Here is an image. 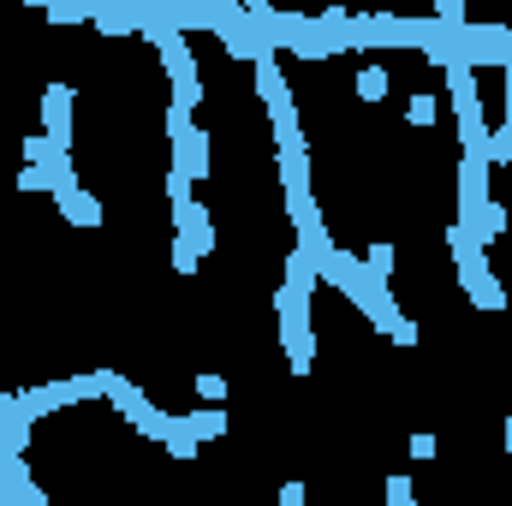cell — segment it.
Wrapping results in <instances>:
<instances>
[{
    "instance_id": "cell-1",
    "label": "cell",
    "mask_w": 512,
    "mask_h": 506,
    "mask_svg": "<svg viewBox=\"0 0 512 506\" xmlns=\"http://www.w3.org/2000/svg\"><path fill=\"white\" fill-rule=\"evenodd\" d=\"M316 274H322L328 286H340V292L352 298V310H364L382 334H393V328H399V316H405V310H399L393 286H387V280H376V274L364 268V256H352V251H340V245H334V251L316 262Z\"/></svg>"
},
{
    "instance_id": "cell-2",
    "label": "cell",
    "mask_w": 512,
    "mask_h": 506,
    "mask_svg": "<svg viewBox=\"0 0 512 506\" xmlns=\"http://www.w3.org/2000/svg\"><path fill=\"white\" fill-rule=\"evenodd\" d=\"M447 251L459 262V280H465V298L477 304V310H507V286L495 280V268H489V256L483 245L465 233V227H447Z\"/></svg>"
},
{
    "instance_id": "cell-3",
    "label": "cell",
    "mask_w": 512,
    "mask_h": 506,
    "mask_svg": "<svg viewBox=\"0 0 512 506\" xmlns=\"http://www.w3.org/2000/svg\"><path fill=\"white\" fill-rule=\"evenodd\" d=\"M155 48H161V66L173 78V108L179 114H197L203 108V78H197V60H191V42L179 30H143Z\"/></svg>"
},
{
    "instance_id": "cell-4",
    "label": "cell",
    "mask_w": 512,
    "mask_h": 506,
    "mask_svg": "<svg viewBox=\"0 0 512 506\" xmlns=\"http://www.w3.org/2000/svg\"><path fill=\"white\" fill-rule=\"evenodd\" d=\"M274 316H280V346H286V364H292V376H310V364H316V334H310V298L274 292Z\"/></svg>"
},
{
    "instance_id": "cell-5",
    "label": "cell",
    "mask_w": 512,
    "mask_h": 506,
    "mask_svg": "<svg viewBox=\"0 0 512 506\" xmlns=\"http://www.w3.org/2000/svg\"><path fill=\"white\" fill-rule=\"evenodd\" d=\"M108 399H114V411L126 417L137 435H149V441H167V429H173V411L149 405V393H143L137 381H126V376H114V370H108Z\"/></svg>"
},
{
    "instance_id": "cell-6",
    "label": "cell",
    "mask_w": 512,
    "mask_h": 506,
    "mask_svg": "<svg viewBox=\"0 0 512 506\" xmlns=\"http://www.w3.org/2000/svg\"><path fill=\"white\" fill-rule=\"evenodd\" d=\"M459 66H512V30L507 24H465L459 30Z\"/></svg>"
},
{
    "instance_id": "cell-7",
    "label": "cell",
    "mask_w": 512,
    "mask_h": 506,
    "mask_svg": "<svg viewBox=\"0 0 512 506\" xmlns=\"http://www.w3.org/2000/svg\"><path fill=\"white\" fill-rule=\"evenodd\" d=\"M167 137H173V167L191 179H209V137L191 126V114L167 108Z\"/></svg>"
},
{
    "instance_id": "cell-8",
    "label": "cell",
    "mask_w": 512,
    "mask_h": 506,
    "mask_svg": "<svg viewBox=\"0 0 512 506\" xmlns=\"http://www.w3.org/2000/svg\"><path fill=\"white\" fill-rule=\"evenodd\" d=\"M256 96H262V108H268V120H274V126H298L292 84L280 78V66H274V60H262V66H256Z\"/></svg>"
},
{
    "instance_id": "cell-9",
    "label": "cell",
    "mask_w": 512,
    "mask_h": 506,
    "mask_svg": "<svg viewBox=\"0 0 512 506\" xmlns=\"http://www.w3.org/2000/svg\"><path fill=\"white\" fill-rule=\"evenodd\" d=\"M489 203V167L483 161H459V227H477Z\"/></svg>"
},
{
    "instance_id": "cell-10",
    "label": "cell",
    "mask_w": 512,
    "mask_h": 506,
    "mask_svg": "<svg viewBox=\"0 0 512 506\" xmlns=\"http://www.w3.org/2000/svg\"><path fill=\"white\" fill-rule=\"evenodd\" d=\"M42 137H54L60 149H72V90L66 84L42 90Z\"/></svg>"
},
{
    "instance_id": "cell-11",
    "label": "cell",
    "mask_w": 512,
    "mask_h": 506,
    "mask_svg": "<svg viewBox=\"0 0 512 506\" xmlns=\"http://www.w3.org/2000/svg\"><path fill=\"white\" fill-rule=\"evenodd\" d=\"M173 227H179V239H185V245H191L197 256H209V251H215V221H209V209H203L197 197L173 209Z\"/></svg>"
},
{
    "instance_id": "cell-12",
    "label": "cell",
    "mask_w": 512,
    "mask_h": 506,
    "mask_svg": "<svg viewBox=\"0 0 512 506\" xmlns=\"http://www.w3.org/2000/svg\"><path fill=\"white\" fill-rule=\"evenodd\" d=\"M441 72H447V90H453V114H459V120H477V114H483L477 72H471V66H459V60H453V66H441Z\"/></svg>"
},
{
    "instance_id": "cell-13",
    "label": "cell",
    "mask_w": 512,
    "mask_h": 506,
    "mask_svg": "<svg viewBox=\"0 0 512 506\" xmlns=\"http://www.w3.org/2000/svg\"><path fill=\"white\" fill-rule=\"evenodd\" d=\"M459 143H465V161H483V167H495V126H489V114H477V120H459Z\"/></svg>"
},
{
    "instance_id": "cell-14",
    "label": "cell",
    "mask_w": 512,
    "mask_h": 506,
    "mask_svg": "<svg viewBox=\"0 0 512 506\" xmlns=\"http://www.w3.org/2000/svg\"><path fill=\"white\" fill-rule=\"evenodd\" d=\"M54 203H60V215H66L72 227H102V203H96V197H90L84 185H72V191H60Z\"/></svg>"
},
{
    "instance_id": "cell-15",
    "label": "cell",
    "mask_w": 512,
    "mask_h": 506,
    "mask_svg": "<svg viewBox=\"0 0 512 506\" xmlns=\"http://www.w3.org/2000/svg\"><path fill=\"white\" fill-rule=\"evenodd\" d=\"M185 429H191V441L203 447V441H221L233 423H227V405H203V411H185Z\"/></svg>"
},
{
    "instance_id": "cell-16",
    "label": "cell",
    "mask_w": 512,
    "mask_h": 506,
    "mask_svg": "<svg viewBox=\"0 0 512 506\" xmlns=\"http://www.w3.org/2000/svg\"><path fill=\"white\" fill-rule=\"evenodd\" d=\"M316 280H322V274H316V262H310V256H304L298 245H292V256H286V280H280V292H292V298H310V292H316Z\"/></svg>"
},
{
    "instance_id": "cell-17",
    "label": "cell",
    "mask_w": 512,
    "mask_h": 506,
    "mask_svg": "<svg viewBox=\"0 0 512 506\" xmlns=\"http://www.w3.org/2000/svg\"><path fill=\"white\" fill-rule=\"evenodd\" d=\"M102 36H131V30H143V18H137V0L131 6H96V18H90Z\"/></svg>"
},
{
    "instance_id": "cell-18",
    "label": "cell",
    "mask_w": 512,
    "mask_h": 506,
    "mask_svg": "<svg viewBox=\"0 0 512 506\" xmlns=\"http://www.w3.org/2000/svg\"><path fill=\"white\" fill-rule=\"evenodd\" d=\"M24 161H30V167H42V173H54V167H66V161H72V149H60L54 137H42V131H36V137H24Z\"/></svg>"
},
{
    "instance_id": "cell-19",
    "label": "cell",
    "mask_w": 512,
    "mask_h": 506,
    "mask_svg": "<svg viewBox=\"0 0 512 506\" xmlns=\"http://www.w3.org/2000/svg\"><path fill=\"white\" fill-rule=\"evenodd\" d=\"M465 233H471V239L489 251V245L507 233V203H495V197H489V203H483V215H477V227H465Z\"/></svg>"
},
{
    "instance_id": "cell-20",
    "label": "cell",
    "mask_w": 512,
    "mask_h": 506,
    "mask_svg": "<svg viewBox=\"0 0 512 506\" xmlns=\"http://www.w3.org/2000/svg\"><path fill=\"white\" fill-rule=\"evenodd\" d=\"M286 215H292V227H298V233H304V227H316V221H322L316 191H286Z\"/></svg>"
},
{
    "instance_id": "cell-21",
    "label": "cell",
    "mask_w": 512,
    "mask_h": 506,
    "mask_svg": "<svg viewBox=\"0 0 512 506\" xmlns=\"http://www.w3.org/2000/svg\"><path fill=\"white\" fill-rule=\"evenodd\" d=\"M42 18H48V24H90V18H96V6H72V0H54V6H42Z\"/></svg>"
},
{
    "instance_id": "cell-22",
    "label": "cell",
    "mask_w": 512,
    "mask_h": 506,
    "mask_svg": "<svg viewBox=\"0 0 512 506\" xmlns=\"http://www.w3.org/2000/svg\"><path fill=\"white\" fill-rule=\"evenodd\" d=\"M173 459H197V441H191V429H185V417H173V429H167V441H161Z\"/></svg>"
},
{
    "instance_id": "cell-23",
    "label": "cell",
    "mask_w": 512,
    "mask_h": 506,
    "mask_svg": "<svg viewBox=\"0 0 512 506\" xmlns=\"http://www.w3.org/2000/svg\"><path fill=\"white\" fill-rule=\"evenodd\" d=\"M387 84H393V78H387L382 66H364V72H358V96H364V102H382Z\"/></svg>"
},
{
    "instance_id": "cell-24",
    "label": "cell",
    "mask_w": 512,
    "mask_h": 506,
    "mask_svg": "<svg viewBox=\"0 0 512 506\" xmlns=\"http://www.w3.org/2000/svg\"><path fill=\"white\" fill-rule=\"evenodd\" d=\"M435 24H441V30H465V24H471L465 0H435Z\"/></svg>"
},
{
    "instance_id": "cell-25",
    "label": "cell",
    "mask_w": 512,
    "mask_h": 506,
    "mask_svg": "<svg viewBox=\"0 0 512 506\" xmlns=\"http://www.w3.org/2000/svg\"><path fill=\"white\" fill-rule=\"evenodd\" d=\"M364 268H370L376 280H387V274H393V245H370V251H364Z\"/></svg>"
},
{
    "instance_id": "cell-26",
    "label": "cell",
    "mask_w": 512,
    "mask_h": 506,
    "mask_svg": "<svg viewBox=\"0 0 512 506\" xmlns=\"http://www.w3.org/2000/svg\"><path fill=\"white\" fill-rule=\"evenodd\" d=\"M191 197H197V191H191V173H179V167H173V173H167V203L179 209V203H191Z\"/></svg>"
},
{
    "instance_id": "cell-27",
    "label": "cell",
    "mask_w": 512,
    "mask_h": 506,
    "mask_svg": "<svg viewBox=\"0 0 512 506\" xmlns=\"http://www.w3.org/2000/svg\"><path fill=\"white\" fill-rule=\"evenodd\" d=\"M405 114H411V126H435V96H411Z\"/></svg>"
},
{
    "instance_id": "cell-28",
    "label": "cell",
    "mask_w": 512,
    "mask_h": 506,
    "mask_svg": "<svg viewBox=\"0 0 512 506\" xmlns=\"http://www.w3.org/2000/svg\"><path fill=\"white\" fill-rule=\"evenodd\" d=\"M197 393H203V405H227V381L221 376H197Z\"/></svg>"
},
{
    "instance_id": "cell-29",
    "label": "cell",
    "mask_w": 512,
    "mask_h": 506,
    "mask_svg": "<svg viewBox=\"0 0 512 506\" xmlns=\"http://www.w3.org/2000/svg\"><path fill=\"white\" fill-rule=\"evenodd\" d=\"M18 191H54V173H42V167H24V173H18Z\"/></svg>"
},
{
    "instance_id": "cell-30",
    "label": "cell",
    "mask_w": 512,
    "mask_h": 506,
    "mask_svg": "<svg viewBox=\"0 0 512 506\" xmlns=\"http://www.w3.org/2000/svg\"><path fill=\"white\" fill-rule=\"evenodd\" d=\"M197 262H203V256L191 251L185 239H173V268H179V274H197Z\"/></svg>"
},
{
    "instance_id": "cell-31",
    "label": "cell",
    "mask_w": 512,
    "mask_h": 506,
    "mask_svg": "<svg viewBox=\"0 0 512 506\" xmlns=\"http://www.w3.org/2000/svg\"><path fill=\"white\" fill-rule=\"evenodd\" d=\"M382 506H411V477H387V501Z\"/></svg>"
},
{
    "instance_id": "cell-32",
    "label": "cell",
    "mask_w": 512,
    "mask_h": 506,
    "mask_svg": "<svg viewBox=\"0 0 512 506\" xmlns=\"http://www.w3.org/2000/svg\"><path fill=\"white\" fill-rule=\"evenodd\" d=\"M411 459H435V435H429V429L411 435Z\"/></svg>"
},
{
    "instance_id": "cell-33",
    "label": "cell",
    "mask_w": 512,
    "mask_h": 506,
    "mask_svg": "<svg viewBox=\"0 0 512 506\" xmlns=\"http://www.w3.org/2000/svg\"><path fill=\"white\" fill-rule=\"evenodd\" d=\"M280 506H304V483H298V477H292V483L280 489Z\"/></svg>"
},
{
    "instance_id": "cell-34",
    "label": "cell",
    "mask_w": 512,
    "mask_h": 506,
    "mask_svg": "<svg viewBox=\"0 0 512 506\" xmlns=\"http://www.w3.org/2000/svg\"><path fill=\"white\" fill-rule=\"evenodd\" d=\"M6 417H18V393H0V423Z\"/></svg>"
},
{
    "instance_id": "cell-35",
    "label": "cell",
    "mask_w": 512,
    "mask_h": 506,
    "mask_svg": "<svg viewBox=\"0 0 512 506\" xmlns=\"http://www.w3.org/2000/svg\"><path fill=\"white\" fill-rule=\"evenodd\" d=\"M507 453H512V417H507Z\"/></svg>"
}]
</instances>
